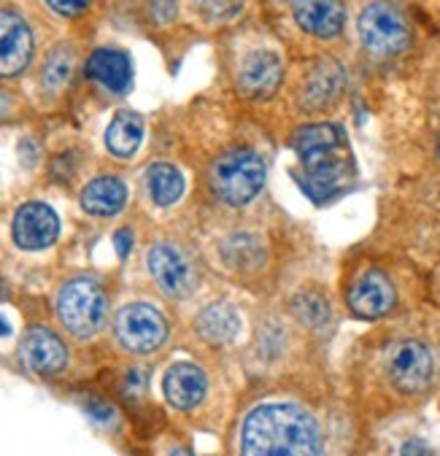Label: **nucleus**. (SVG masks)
I'll return each instance as SVG.
<instances>
[{
	"instance_id": "obj_1",
	"label": "nucleus",
	"mask_w": 440,
	"mask_h": 456,
	"mask_svg": "<svg viewBox=\"0 0 440 456\" xmlns=\"http://www.w3.org/2000/svg\"><path fill=\"white\" fill-rule=\"evenodd\" d=\"M238 456H330L319 416L300 400L254 403L238 427Z\"/></svg>"
},
{
	"instance_id": "obj_2",
	"label": "nucleus",
	"mask_w": 440,
	"mask_h": 456,
	"mask_svg": "<svg viewBox=\"0 0 440 456\" xmlns=\"http://www.w3.org/2000/svg\"><path fill=\"white\" fill-rule=\"evenodd\" d=\"M384 376L387 384L400 397H421L432 389L437 376V359L427 340L397 338L384 351Z\"/></svg>"
},
{
	"instance_id": "obj_3",
	"label": "nucleus",
	"mask_w": 440,
	"mask_h": 456,
	"mask_svg": "<svg viewBox=\"0 0 440 456\" xmlns=\"http://www.w3.org/2000/svg\"><path fill=\"white\" fill-rule=\"evenodd\" d=\"M109 314V297L98 279L93 276H76L65 281L57 292V316L62 327L78 338L86 340L101 332Z\"/></svg>"
},
{
	"instance_id": "obj_4",
	"label": "nucleus",
	"mask_w": 440,
	"mask_h": 456,
	"mask_svg": "<svg viewBox=\"0 0 440 456\" xmlns=\"http://www.w3.org/2000/svg\"><path fill=\"white\" fill-rule=\"evenodd\" d=\"M208 184L222 203L246 206L265 184V162L251 149H230L211 165Z\"/></svg>"
},
{
	"instance_id": "obj_5",
	"label": "nucleus",
	"mask_w": 440,
	"mask_h": 456,
	"mask_svg": "<svg viewBox=\"0 0 440 456\" xmlns=\"http://www.w3.org/2000/svg\"><path fill=\"white\" fill-rule=\"evenodd\" d=\"M149 273L157 289L170 300H184L198 287V267L192 256L175 243H157L149 251Z\"/></svg>"
},
{
	"instance_id": "obj_6",
	"label": "nucleus",
	"mask_w": 440,
	"mask_h": 456,
	"mask_svg": "<svg viewBox=\"0 0 440 456\" xmlns=\"http://www.w3.org/2000/svg\"><path fill=\"white\" fill-rule=\"evenodd\" d=\"M357 30H360V38H363L365 49L379 54V57L397 54L411 41V28H408L403 12L395 9L392 4H384V0L371 4L360 14Z\"/></svg>"
},
{
	"instance_id": "obj_7",
	"label": "nucleus",
	"mask_w": 440,
	"mask_h": 456,
	"mask_svg": "<svg viewBox=\"0 0 440 456\" xmlns=\"http://www.w3.org/2000/svg\"><path fill=\"white\" fill-rule=\"evenodd\" d=\"M114 335L117 340L133 351V354H151L159 346H165L170 327L165 316L149 305V303H130L125 305L114 319Z\"/></svg>"
},
{
	"instance_id": "obj_8",
	"label": "nucleus",
	"mask_w": 440,
	"mask_h": 456,
	"mask_svg": "<svg viewBox=\"0 0 440 456\" xmlns=\"http://www.w3.org/2000/svg\"><path fill=\"white\" fill-rule=\"evenodd\" d=\"M346 305L357 319H381L389 316L397 305V289L381 270H365L351 281L346 292Z\"/></svg>"
},
{
	"instance_id": "obj_9",
	"label": "nucleus",
	"mask_w": 440,
	"mask_h": 456,
	"mask_svg": "<svg viewBox=\"0 0 440 456\" xmlns=\"http://www.w3.org/2000/svg\"><path fill=\"white\" fill-rule=\"evenodd\" d=\"M208 395V376L192 362H173L162 373V397L173 411L190 413L203 405Z\"/></svg>"
},
{
	"instance_id": "obj_10",
	"label": "nucleus",
	"mask_w": 440,
	"mask_h": 456,
	"mask_svg": "<svg viewBox=\"0 0 440 456\" xmlns=\"http://www.w3.org/2000/svg\"><path fill=\"white\" fill-rule=\"evenodd\" d=\"M20 354L28 368L44 379L62 373L68 364V348L49 327H30L22 338Z\"/></svg>"
},
{
	"instance_id": "obj_11",
	"label": "nucleus",
	"mask_w": 440,
	"mask_h": 456,
	"mask_svg": "<svg viewBox=\"0 0 440 456\" xmlns=\"http://www.w3.org/2000/svg\"><path fill=\"white\" fill-rule=\"evenodd\" d=\"M33 57V33L30 25L17 14L0 12V76H17L28 68Z\"/></svg>"
},
{
	"instance_id": "obj_12",
	"label": "nucleus",
	"mask_w": 440,
	"mask_h": 456,
	"mask_svg": "<svg viewBox=\"0 0 440 456\" xmlns=\"http://www.w3.org/2000/svg\"><path fill=\"white\" fill-rule=\"evenodd\" d=\"M60 219L46 203H25L14 216V240L20 248L38 251L57 240Z\"/></svg>"
},
{
	"instance_id": "obj_13",
	"label": "nucleus",
	"mask_w": 440,
	"mask_h": 456,
	"mask_svg": "<svg viewBox=\"0 0 440 456\" xmlns=\"http://www.w3.org/2000/svg\"><path fill=\"white\" fill-rule=\"evenodd\" d=\"M284 76V65L279 54L273 52H254L243 60L238 70V86L240 93L251 101H265L271 98Z\"/></svg>"
},
{
	"instance_id": "obj_14",
	"label": "nucleus",
	"mask_w": 440,
	"mask_h": 456,
	"mask_svg": "<svg viewBox=\"0 0 440 456\" xmlns=\"http://www.w3.org/2000/svg\"><path fill=\"white\" fill-rule=\"evenodd\" d=\"M295 22L316 38H335L346 25V6L340 0H292Z\"/></svg>"
},
{
	"instance_id": "obj_15",
	"label": "nucleus",
	"mask_w": 440,
	"mask_h": 456,
	"mask_svg": "<svg viewBox=\"0 0 440 456\" xmlns=\"http://www.w3.org/2000/svg\"><path fill=\"white\" fill-rule=\"evenodd\" d=\"M343 84H346V73L338 62L332 60H322L306 78L303 84V93L300 101L308 111H322L327 106H332L340 93H343Z\"/></svg>"
},
{
	"instance_id": "obj_16",
	"label": "nucleus",
	"mask_w": 440,
	"mask_h": 456,
	"mask_svg": "<svg viewBox=\"0 0 440 456\" xmlns=\"http://www.w3.org/2000/svg\"><path fill=\"white\" fill-rule=\"evenodd\" d=\"M195 332L208 346H230L240 335V314L232 303L216 300L198 314Z\"/></svg>"
},
{
	"instance_id": "obj_17",
	"label": "nucleus",
	"mask_w": 440,
	"mask_h": 456,
	"mask_svg": "<svg viewBox=\"0 0 440 456\" xmlns=\"http://www.w3.org/2000/svg\"><path fill=\"white\" fill-rule=\"evenodd\" d=\"M346 146V135L338 125H308L292 135V149L300 157V165H311L340 154Z\"/></svg>"
},
{
	"instance_id": "obj_18",
	"label": "nucleus",
	"mask_w": 440,
	"mask_h": 456,
	"mask_svg": "<svg viewBox=\"0 0 440 456\" xmlns=\"http://www.w3.org/2000/svg\"><path fill=\"white\" fill-rule=\"evenodd\" d=\"M127 203V187L117 175L93 178L81 192V208L93 216H114Z\"/></svg>"
},
{
	"instance_id": "obj_19",
	"label": "nucleus",
	"mask_w": 440,
	"mask_h": 456,
	"mask_svg": "<svg viewBox=\"0 0 440 456\" xmlns=\"http://www.w3.org/2000/svg\"><path fill=\"white\" fill-rule=\"evenodd\" d=\"M86 76L111 89V93H127L133 81V65L130 57L119 49H98L86 60Z\"/></svg>"
},
{
	"instance_id": "obj_20",
	"label": "nucleus",
	"mask_w": 440,
	"mask_h": 456,
	"mask_svg": "<svg viewBox=\"0 0 440 456\" xmlns=\"http://www.w3.org/2000/svg\"><path fill=\"white\" fill-rule=\"evenodd\" d=\"M143 138V119L135 111H119L106 130V146L117 157H130L138 151Z\"/></svg>"
},
{
	"instance_id": "obj_21",
	"label": "nucleus",
	"mask_w": 440,
	"mask_h": 456,
	"mask_svg": "<svg viewBox=\"0 0 440 456\" xmlns=\"http://www.w3.org/2000/svg\"><path fill=\"white\" fill-rule=\"evenodd\" d=\"M146 184H149V195L159 208L173 206L184 195V175L179 173V167H173L170 162H154L146 173Z\"/></svg>"
},
{
	"instance_id": "obj_22",
	"label": "nucleus",
	"mask_w": 440,
	"mask_h": 456,
	"mask_svg": "<svg viewBox=\"0 0 440 456\" xmlns=\"http://www.w3.org/2000/svg\"><path fill=\"white\" fill-rule=\"evenodd\" d=\"M222 259L227 267L249 273V270H257L262 265V259H265V248H262L259 238H254L249 232H235L222 243Z\"/></svg>"
},
{
	"instance_id": "obj_23",
	"label": "nucleus",
	"mask_w": 440,
	"mask_h": 456,
	"mask_svg": "<svg viewBox=\"0 0 440 456\" xmlns=\"http://www.w3.org/2000/svg\"><path fill=\"white\" fill-rule=\"evenodd\" d=\"M292 314H295V319H297L300 324H306V327H311V330H324V327L330 324V319H332V311H330L327 297L319 295V292H311V289L295 295V300H292Z\"/></svg>"
},
{
	"instance_id": "obj_24",
	"label": "nucleus",
	"mask_w": 440,
	"mask_h": 456,
	"mask_svg": "<svg viewBox=\"0 0 440 456\" xmlns=\"http://www.w3.org/2000/svg\"><path fill=\"white\" fill-rule=\"evenodd\" d=\"M70 73H73V52L68 46H57L44 62V73H41L44 86L49 93H57V89H62L70 81Z\"/></svg>"
},
{
	"instance_id": "obj_25",
	"label": "nucleus",
	"mask_w": 440,
	"mask_h": 456,
	"mask_svg": "<svg viewBox=\"0 0 440 456\" xmlns=\"http://www.w3.org/2000/svg\"><path fill=\"white\" fill-rule=\"evenodd\" d=\"M243 6V0H198V9L208 20H227Z\"/></svg>"
},
{
	"instance_id": "obj_26",
	"label": "nucleus",
	"mask_w": 440,
	"mask_h": 456,
	"mask_svg": "<svg viewBox=\"0 0 440 456\" xmlns=\"http://www.w3.org/2000/svg\"><path fill=\"white\" fill-rule=\"evenodd\" d=\"M175 12H179V0H149V17H151L157 25L173 22Z\"/></svg>"
},
{
	"instance_id": "obj_27",
	"label": "nucleus",
	"mask_w": 440,
	"mask_h": 456,
	"mask_svg": "<svg viewBox=\"0 0 440 456\" xmlns=\"http://www.w3.org/2000/svg\"><path fill=\"white\" fill-rule=\"evenodd\" d=\"M46 4H49L52 12H57L62 17H76V14H81L86 6H90L93 0H46Z\"/></svg>"
},
{
	"instance_id": "obj_28",
	"label": "nucleus",
	"mask_w": 440,
	"mask_h": 456,
	"mask_svg": "<svg viewBox=\"0 0 440 456\" xmlns=\"http://www.w3.org/2000/svg\"><path fill=\"white\" fill-rule=\"evenodd\" d=\"M400 456H435V453L424 440H405L400 448Z\"/></svg>"
},
{
	"instance_id": "obj_29",
	"label": "nucleus",
	"mask_w": 440,
	"mask_h": 456,
	"mask_svg": "<svg viewBox=\"0 0 440 456\" xmlns=\"http://www.w3.org/2000/svg\"><path fill=\"white\" fill-rule=\"evenodd\" d=\"M114 248H117V254L125 259V256L130 254V248H133V232H130V230H119V232L114 235Z\"/></svg>"
},
{
	"instance_id": "obj_30",
	"label": "nucleus",
	"mask_w": 440,
	"mask_h": 456,
	"mask_svg": "<svg viewBox=\"0 0 440 456\" xmlns=\"http://www.w3.org/2000/svg\"><path fill=\"white\" fill-rule=\"evenodd\" d=\"M90 413H93L101 424H106V421H111V419H114L111 405H106L103 400H93V403H90Z\"/></svg>"
},
{
	"instance_id": "obj_31",
	"label": "nucleus",
	"mask_w": 440,
	"mask_h": 456,
	"mask_svg": "<svg viewBox=\"0 0 440 456\" xmlns=\"http://www.w3.org/2000/svg\"><path fill=\"white\" fill-rule=\"evenodd\" d=\"M68 162H70V157H57L54 165H52V175L60 178V181L70 178L73 175V165H68Z\"/></svg>"
},
{
	"instance_id": "obj_32",
	"label": "nucleus",
	"mask_w": 440,
	"mask_h": 456,
	"mask_svg": "<svg viewBox=\"0 0 440 456\" xmlns=\"http://www.w3.org/2000/svg\"><path fill=\"white\" fill-rule=\"evenodd\" d=\"M165 456H195L192 451H187L184 445H170L167 451H165Z\"/></svg>"
},
{
	"instance_id": "obj_33",
	"label": "nucleus",
	"mask_w": 440,
	"mask_h": 456,
	"mask_svg": "<svg viewBox=\"0 0 440 456\" xmlns=\"http://www.w3.org/2000/svg\"><path fill=\"white\" fill-rule=\"evenodd\" d=\"M6 297H9V284L4 276H0V300H6Z\"/></svg>"
},
{
	"instance_id": "obj_34",
	"label": "nucleus",
	"mask_w": 440,
	"mask_h": 456,
	"mask_svg": "<svg viewBox=\"0 0 440 456\" xmlns=\"http://www.w3.org/2000/svg\"><path fill=\"white\" fill-rule=\"evenodd\" d=\"M9 332H12V327L4 322V316H0V335H9Z\"/></svg>"
},
{
	"instance_id": "obj_35",
	"label": "nucleus",
	"mask_w": 440,
	"mask_h": 456,
	"mask_svg": "<svg viewBox=\"0 0 440 456\" xmlns=\"http://www.w3.org/2000/svg\"><path fill=\"white\" fill-rule=\"evenodd\" d=\"M437 154H440V143H437Z\"/></svg>"
}]
</instances>
